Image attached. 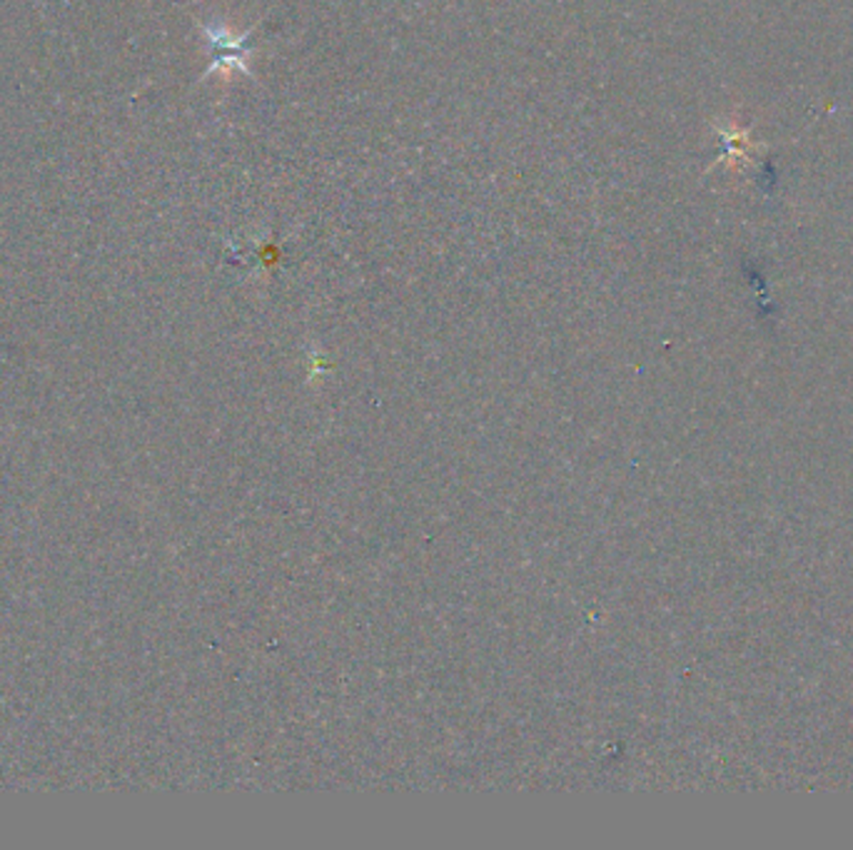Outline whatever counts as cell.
Returning <instances> with one entry per match:
<instances>
[{
	"instance_id": "obj_1",
	"label": "cell",
	"mask_w": 853,
	"mask_h": 850,
	"mask_svg": "<svg viewBox=\"0 0 853 850\" xmlns=\"http://www.w3.org/2000/svg\"><path fill=\"white\" fill-rule=\"evenodd\" d=\"M202 30H205V38L212 45V65L208 68V73H215V70H242V73H250L248 58L252 53V48L248 45V33L235 38L225 28H202Z\"/></svg>"
}]
</instances>
